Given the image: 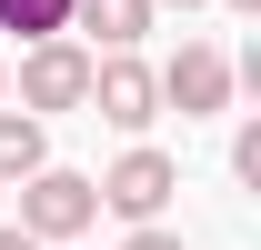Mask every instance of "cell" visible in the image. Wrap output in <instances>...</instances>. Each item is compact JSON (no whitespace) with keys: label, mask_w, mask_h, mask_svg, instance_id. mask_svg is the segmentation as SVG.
<instances>
[{"label":"cell","mask_w":261,"mask_h":250,"mask_svg":"<svg viewBox=\"0 0 261 250\" xmlns=\"http://www.w3.org/2000/svg\"><path fill=\"white\" fill-rule=\"evenodd\" d=\"M91 190H100V210H121L130 230H151V220L171 210V190H181V160H171V150H151V140H130V150L111 160Z\"/></svg>","instance_id":"cell-1"},{"label":"cell","mask_w":261,"mask_h":250,"mask_svg":"<svg viewBox=\"0 0 261 250\" xmlns=\"http://www.w3.org/2000/svg\"><path fill=\"white\" fill-rule=\"evenodd\" d=\"M91 220H100V190L81 180V170H31V180H20V230H31L40 250H50V240H81Z\"/></svg>","instance_id":"cell-2"},{"label":"cell","mask_w":261,"mask_h":250,"mask_svg":"<svg viewBox=\"0 0 261 250\" xmlns=\"http://www.w3.org/2000/svg\"><path fill=\"white\" fill-rule=\"evenodd\" d=\"M151 90H161L181 120H211V110H231V60L211 50V40H181V50L151 70Z\"/></svg>","instance_id":"cell-3"},{"label":"cell","mask_w":261,"mask_h":250,"mask_svg":"<svg viewBox=\"0 0 261 250\" xmlns=\"http://www.w3.org/2000/svg\"><path fill=\"white\" fill-rule=\"evenodd\" d=\"M111 130H151L161 120V90H151V60H130V50H91V100Z\"/></svg>","instance_id":"cell-4"},{"label":"cell","mask_w":261,"mask_h":250,"mask_svg":"<svg viewBox=\"0 0 261 250\" xmlns=\"http://www.w3.org/2000/svg\"><path fill=\"white\" fill-rule=\"evenodd\" d=\"M91 100V50L81 40H40V50H20V110H81Z\"/></svg>","instance_id":"cell-5"},{"label":"cell","mask_w":261,"mask_h":250,"mask_svg":"<svg viewBox=\"0 0 261 250\" xmlns=\"http://www.w3.org/2000/svg\"><path fill=\"white\" fill-rule=\"evenodd\" d=\"M70 30H91L100 50H130L151 30V0H70Z\"/></svg>","instance_id":"cell-6"},{"label":"cell","mask_w":261,"mask_h":250,"mask_svg":"<svg viewBox=\"0 0 261 250\" xmlns=\"http://www.w3.org/2000/svg\"><path fill=\"white\" fill-rule=\"evenodd\" d=\"M31 170H50V130L31 110H0V180H31Z\"/></svg>","instance_id":"cell-7"},{"label":"cell","mask_w":261,"mask_h":250,"mask_svg":"<svg viewBox=\"0 0 261 250\" xmlns=\"http://www.w3.org/2000/svg\"><path fill=\"white\" fill-rule=\"evenodd\" d=\"M0 30H20L40 50V40H70V0H0Z\"/></svg>","instance_id":"cell-8"},{"label":"cell","mask_w":261,"mask_h":250,"mask_svg":"<svg viewBox=\"0 0 261 250\" xmlns=\"http://www.w3.org/2000/svg\"><path fill=\"white\" fill-rule=\"evenodd\" d=\"M231 180L261 190V120H241V140H231Z\"/></svg>","instance_id":"cell-9"},{"label":"cell","mask_w":261,"mask_h":250,"mask_svg":"<svg viewBox=\"0 0 261 250\" xmlns=\"http://www.w3.org/2000/svg\"><path fill=\"white\" fill-rule=\"evenodd\" d=\"M121 250H181V230H161V220H151V230H130Z\"/></svg>","instance_id":"cell-10"},{"label":"cell","mask_w":261,"mask_h":250,"mask_svg":"<svg viewBox=\"0 0 261 250\" xmlns=\"http://www.w3.org/2000/svg\"><path fill=\"white\" fill-rule=\"evenodd\" d=\"M0 250H40V240H31V230H20V220H10V230H0Z\"/></svg>","instance_id":"cell-11"},{"label":"cell","mask_w":261,"mask_h":250,"mask_svg":"<svg viewBox=\"0 0 261 250\" xmlns=\"http://www.w3.org/2000/svg\"><path fill=\"white\" fill-rule=\"evenodd\" d=\"M0 110H10V60H0Z\"/></svg>","instance_id":"cell-12"},{"label":"cell","mask_w":261,"mask_h":250,"mask_svg":"<svg viewBox=\"0 0 261 250\" xmlns=\"http://www.w3.org/2000/svg\"><path fill=\"white\" fill-rule=\"evenodd\" d=\"M151 10H161V0H151ZM171 10H201V0H171Z\"/></svg>","instance_id":"cell-13"}]
</instances>
